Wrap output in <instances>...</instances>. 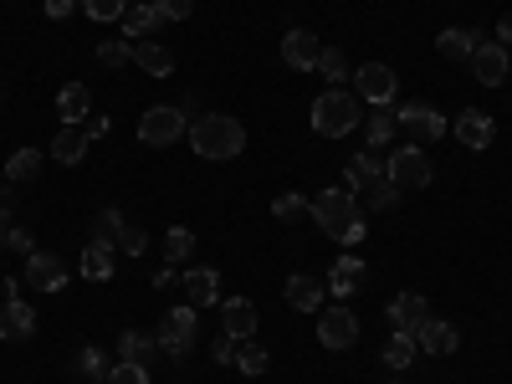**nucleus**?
Here are the masks:
<instances>
[{"label": "nucleus", "mask_w": 512, "mask_h": 384, "mask_svg": "<svg viewBox=\"0 0 512 384\" xmlns=\"http://www.w3.org/2000/svg\"><path fill=\"white\" fill-rule=\"evenodd\" d=\"M364 256H338L333 262V272H328V292L338 297V303H344V297H354L359 287H364Z\"/></svg>", "instance_id": "412c9836"}, {"label": "nucleus", "mask_w": 512, "mask_h": 384, "mask_svg": "<svg viewBox=\"0 0 512 384\" xmlns=\"http://www.w3.org/2000/svg\"><path fill=\"white\" fill-rule=\"evenodd\" d=\"M31 333H36V313L21 297H6V303H0V338H6V344H26Z\"/></svg>", "instance_id": "6ab92c4d"}, {"label": "nucleus", "mask_w": 512, "mask_h": 384, "mask_svg": "<svg viewBox=\"0 0 512 384\" xmlns=\"http://www.w3.org/2000/svg\"><path fill=\"white\" fill-rule=\"evenodd\" d=\"M400 134V118H395V103L390 108H374V113H364V139H369V149H384Z\"/></svg>", "instance_id": "bb28decb"}, {"label": "nucleus", "mask_w": 512, "mask_h": 384, "mask_svg": "<svg viewBox=\"0 0 512 384\" xmlns=\"http://www.w3.org/2000/svg\"><path fill=\"white\" fill-rule=\"evenodd\" d=\"M164 26V16H159V6L154 0H144V6H134V11H123V31H128V41H144V31H159Z\"/></svg>", "instance_id": "7c9ffc66"}, {"label": "nucleus", "mask_w": 512, "mask_h": 384, "mask_svg": "<svg viewBox=\"0 0 512 384\" xmlns=\"http://www.w3.org/2000/svg\"><path fill=\"white\" fill-rule=\"evenodd\" d=\"M395 205H400V190H395L390 180L369 190V210H395Z\"/></svg>", "instance_id": "79ce46f5"}, {"label": "nucleus", "mask_w": 512, "mask_h": 384, "mask_svg": "<svg viewBox=\"0 0 512 384\" xmlns=\"http://www.w3.org/2000/svg\"><path fill=\"white\" fill-rule=\"evenodd\" d=\"M41 164H47V154H41V149H16L11 159H6V169H0V175H6L11 185H31L36 175H41Z\"/></svg>", "instance_id": "a878e982"}, {"label": "nucleus", "mask_w": 512, "mask_h": 384, "mask_svg": "<svg viewBox=\"0 0 512 384\" xmlns=\"http://www.w3.org/2000/svg\"><path fill=\"white\" fill-rule=\"evenodd\" d=\"M72 11H82V0H47V16L52 21H67Z\"/></svg>", "instance_id": "a18cd8bd"}, {"label": "nucleus", "mask_w": 512, "mask_h": 384, "mask_svg": "<svg viewBox=\"0 0 512 384\" xmlns=\"http://www.w3.org/2000/svg\"><path fill=\"white\" fill-rule=\"evenodd\" d=\"M231 364H236L241 374H251V379H256V374H267V369H272V354H267L262 344H251V338H246V344L236 349V359H231Z\"/></svg>", "instance_id": "72a5a7b5"}, {"label": "nucleus", "mask_w": 512, "mask_h": 384, "mask_svg": "<svg viewBox=\"0 0 512 384\" xmlns=\"http://www.w3.org/2000/svg\"><path fill=\"white\" fill-rule=\"evenodd\" d=\"M108 384H149V369L134 364V359H118V364L108 369Z\"/></svg>", "instance_id": "58836bf2"}, {"label": "nucleus", "mask_w": 512, "mask_h": 384, "mask_svg": "<svg viewBox=\"0 0 512 384\" xmlns=\"http://www.w3.org/2000/svg\"><path fill=\"white\" fill-rule=\"evenodd\" d=\"M318 57H323V41H318L313 31L292 26V31L282 36V62H287L292 72H318Z\"/></svg>", "instance_id": "9d476101"}, {"label": "nucleus", "mask_w": 512, "mask_h": 384, "mask_svg": "<svg viewBox=\"0 0 512 384\" xmlns=\"http://www.w3.org/2000/svg\"><path fill=\"white\" fill-rule=\"evenodd\" d=\"M303 210H308V200L297 195V190H287V195H277V200H272V216H277V221H297Z\"/></svg>", "instance_id": "ea45409f"}, {"label": "nucleus", "mask_w": 512, "mask_h": 384, "mask_svg": "<svg viewBox=\"0 0 512 384\" xmlns=\"http://www.w3.org/2000/svg\"><path fill=\"white\" fill-rule=\"evenodd\" d=\"M210 359H216V364H231V359H236V338H231V333H221L216 344H210Z\"/></svg>", "instance_id": "c03bdc74"}, {"label": "nucleus", "mask_w": 512, "mask_h": 384, "mask_svg": "<svg viewBox=\"0 0 512 384\" xmlns=\"http://www.w3.org/2000/svg\"><path fill=\"white\" fill-rule=\"evenodd\" d=\"M154 6H159L164 21H185V16L195 11V0H154Z\"/></svg>", "instance_id": "37998d69"}, {"label": "nucleus", "mask_w": 512, "mask_h": 384, "mask_svg": "<svg viewBox=\"0 0 512 384\" xmlns=\"http://www.w3.org/2000/svg\"><path fill=\"white\" fill-rule=\"evenodd\" d=\"M395 118H400V134H410V144H420V149H431L451 134V123L431 103H395Z\"/></svg>", "instance_id": "423d86ee"}, {"label": "nucleus", "mask_w": 512, "mask_h": 384, "mask_svg": "<svg viewBox=\"0 0 512 384\" xmlns=\"http://www.w3.org/2000/svg\"><path fill=\"white\" fill-rule=\"evenodd\" d=\"M308 210H313L318 231H323V236H333V241L344 236V231H349L359 216H364V210H359V200H354V190H344V185H328V190H318Z\"/></svg>", "instance_id": "7ed1b4c3"}, {"label": "nucleus", "mask_w": 512, "mask_h": 384, "mask_svg": "<svg viewBox=\"0 0 512 384\" xmlns=\"http://www.w3.org/2000/svg\"><path fill=\"white\" fill-rule=\"evenodd\" d=\"M354 93H359V103H369V108H390L395 93H400V77H395V67H384V62H364V67L354 72Z\"/></svg>", "instance_id": "6e6552de"}, {"label": "nucleus", "mask_w": 512, "mask_h": 384, "mask_svg": "<svg viewBox=\"0 0 512 384\" xmlns=\"http://www.w3.org/2000/svg\"><path fill=\"white\" fill-rule=\"evenodd\" d=\"M190 149L200 154V159H236L241 149H246V128H241V118H231V113H200L195 123H190Z\"/></svg>", "instance_id": "f257e3e1"}, {"label": "nucleus", "mask_w": 512, "mask_h": 384, "mask_svg": "<svg viewBox=\"0 0 512 384\" xmlns=\"http://www.w3.org/2000/svg\"><path fill=\"white\" fill-rule=\"evenodd\" d=\"M113 262H118L113 246H93L88 241V251H82V277H88V282H108L113 277Z\"/></svg>", "instance_id": "c85d7f7f"}, {"label": "nucleus", "mask_w": 512, "mask_h": 384, "mask_svg": "<svg viewBox=\"0 0 512 384\" xmlns=\"http://www.w3.org/2000/svg\"><path fill=\"white\" fill-rule=\"evenodd\" d=\"M451 134L466 144V149H492V139H497V123H492V113H482V108H461V118L451 123Z\"/></svg>", "instance_id": "f8f14e48"}, {"label": "nucleus", "mask_w": 512, "mask_h": 384, "mask_svg": "<svg viewBox=\"0 0 512 384\" xmlns=\"http://www.w3.org/2000/svg\"><path fill=\"white\" fill-rule=\"evenodd\" d=\"M323 292H328V282L323 277H308V272H292L287 287H282L287 308H297V313H318L323 308Z\"/></svg>", "instance_id": "f3484780"}, {"label": "nucleus", "mask_w": 512, "mask_h": 384, "mask_svg": "<svg viewBox=\"0 0 512 384\" xmlns=\"http://www.w3.org/2000/svg\"><path fill=\"white\" fill-rule=\"evenodd\" d=\"M88 149H93V134H88L82 123H62V134L52 139V159H57V164H67V169L88 159Z\"/></svg>", "instance_id": "aec40b11"}, {"label": "nucleus", "mask_w": 512, "mask_h": 384, "mask_svg": "<svg viewBox=\"0 0 512 384\" xmlns=\"http://www.w3.org/2000/svg\"><path fill=\"white\" fill-rule=\"evenodd\" d=\"M256 323H262V313H256L251 297H221V333L246 344V338H256Z\"/></svg>", "instance_id": "9b49d317"}, {"label": "nucleus", "mask_w": 512, "mask_h": 384, "mask_svg": "<svg viewBox=\"0 0 512 384\" xmlns=\"http://www.w3.org/2000/svg\"><path fill=\"white\" fill-rule=\"evenodd\" d=\"M185 134H190V123H185V113L175 103H154L139 118V144H149V149H169V144H180Z\"/></svg>", "instance_id": "0eeeda50"}, {"label": "nucleus", "mask_w": 512, "mask_h": 384, "mask_svg": "<svg viewBox=\"0 0 512 384\" xmlns=\"http://www.w3.org/2000/svg\"><path fill=\"white\" fill-rule=\"evenodd\" d=\"M338 241H344V246H359V241H369V216H359L344 236H338Z\"/></svg>", "instance_id": "49530a36"}, {"label": "nucleus", "mask_w": 512, "mask_h": 384, "mask_svg": "<svg viewBox=\"0 0 512 384\" xmlns=\"http://www.w3.org/2000/svg\"><path fill=\"white\" fill-rule=\"evenodd\" d=\"M318 72L328 77V88H344V77H354V72H349V57L338 52V47H323V57H318Z\"/></svg>", "instance_id": "f704fd0d"}, {"label": "nucleus", "mask_w": 512, "mask_h": 384, "mask_svg": "<svg viewBox=\"0 0 512 384\" xmlns=\"http://www.w3.org/2000/svg\"><path fill=\"white\" fill-rule=\"evenodd\" d=\"M180 287H185V303L190 308H216L221 303V272L216 267H190L180 277Z\"/></svg>", "instance_id": "4468645a"}, {"label": "nucleus", "mask_w": 512, "mask_h": 384, "mask_svg": "<svg viewBox=\"0 0 512 384\" xmlns=\"http://www.w3.org/2000/svg\"><path fill=\"white\" fill-rule=\"evenodd\" d=\"M200 308H169L164 318H159V328H154V344H159V354L164 359H185L195 344H200V318H195Z\"/></svg>", "instance_id": "20e7f679"}, {"label": "nucleus", "mask_w": 512, "mask_h": 384, "mask_svg": "<svg viewBox=\"0 0 512 384\" xmlns=\"http://www.w3.org/2000/svg\"><path fill=\"white\" fill-rule=\"evenodd\" d=\"M482 47V31H472V26H446L441 36H436V52L446 57V62H466Z\"/></svg>", "instance_id": "5701e85b"}, {"label": "nucleus", "mask_w": 512, "mask_h": 384, "mask_svg": "<svg viewBox=\"0 0 512 384\" xmlns=\"http://www.w3.org/2000/svg\"><path fill=\"white\" fill-rule=\"evenodd\" d=\"M11 251H26V256L36 251V241H31V231H26V226H11Z\"/></svg>", "instance_id": "de8ad7c7"}, {"label": "nucleus", "mask_w": 512, "mask_h": 384, "mask_svg": "<svg viewBox=\"0 0 512 384\" xmlns=\"http://www.w3.org/2000/svg\"><path fill=\"white\" fill-rule=\"evenodd\" d=\"M415 344H420V354L446 359V354H456V349H461V333H456L446 318H425V323L415 328Z\"/></svg>", "instance_id": "dca6fc26"}, {"label": "nucleus", "mask_w": 512, "mask_h": 384, "mask_svg": "<svg viewBox=\"0 0 512 384\" xmlns=\"http://www.w3.org/2000/svg\"><path fill=\"white\" fill-rule=\"evenodd\" d=\"M26 282L36 292H62L67 287V267L57 262V256H47V251H31L26 256Z\"/></svg>", "instance_id": "a211bd4d"}, {"label": "nucleus", "mask_w": 512, "mask_h": 384, "mask_svg": "<svg viewBox=\"0 0 512 384\" xmlns=\"http://www.w3.org/2000/svg\"><path fill=\"white\" fill-rule=\"evenodd\" d=\"M190 251H195V231H190V226H169V231H164V256H169V267H175V262H190Z\"/></svg>", "instance_id": "473e14b6"}, {"label": "nucleus", "mask_w": 512, "mask_h": 384, "mask_svg": "<svg viewBox=\"0 0 512 384\" xmlns=\"http://www.w3.org/2000/svg\"><path fill=\"white\" fill-rule=\"evenodd\" d=\"M415 359H420V344H415V338H410V333H390V344H384V364L400 374V369H410Z\"/></svg>", "instance_id": "2f4dec72"}, {"label": "nucleus", "mask_w": 512, "mask_h": 384, "mask_svg": "<svg viewBox=\"0 0 512 384\" xmlns=\"http://www.w3.org/2000/svg\"><path fill=\"white\" fill-rule=\"evenodd\" d=\"M169 282H180V277H175V267H164V272H154V287H159V292H164Z\"/></svg>", "instance_id": "8fccbe9b"}, {"label": "nucleus", "mask_w": 512, "mask_h": 384, "mask_svg": "<svg viewBox=\"0 0 512 384\" xmlns=\"http://www.w3.org/2000/svg\"><path fill=\"white\" fill-rule=\"evenodd\" d=\"M384 180H390L400 195L425 190V185H431V159H425L420 144H405V149H395V154H384Z\"/></svg>", "instance_id": "39448f33"}, {"label": "nucleus", "mask_w": 512, "mask_h": 384, "mask_svg": "<svg viewBox=\"0 0 512 384\" xmlns=\"http://www.w3.org/2000/svg\"><path fill=\"white\" fill-rule=\"evenodd\" d=\"M82 11H88V21H123L128 0H82Z\"/></svg>", "instance_id": "e433bc0d"}, {"label": "nucleus", "mask_w": 512, "mask_h": 384, "mask_svg": "<svg viewBox=\"0 0 512 384\" xmlns=\"http://www.w3.org/2000/svg\"><path fill=\"white\" fill-rule=\"evenodd\" d=\"M472 62V72H477V82L482 88H502L507 82V72H512V62H507V47H497V41H482V47L466 57Z\"/></svg>", "instance_id": "ddd939ff"}, {"label": "nucleus", "mask_w": 512, "mask_h": 384, "mask_svg": "<svg viewBox=\"0 0 512 384\" xmlns=\"http://www.w3.org/2000/svg\"><path fill=\"white\" fill-rule=\"evenodd\" d=\"M57 113L62 123H82L93 113V93H88V82H67V88L57 93Z\"/></svg>", "instance_id": "393cba45"}, {"label": "nucleus", "mask_w": 512, "mask_h": 384, "mask_svg": "<svg viewBox=\"0 0 512 384\" xmlns=\"http://www.w3.org/2000/svg\"><path fill=\"white\" fill-rule=\"evenodd\" d=\"M359 123H364V103H359V93H349V88H328V93L313 98V134H318V139H344V134H354Z\"/></svg>", "instance_id": "f03ea898"}, {"label": "nucleus", "mask_w": 512, "mask_h": 384, "mask_svg": "<svg viewBox=\"0 0 512 384\" xmlns=\"http://www.w3.org/2000/svg\"><path fill=\"white\" fill-rule=\"evenodd\" d=\"M72 369H77L82 379H93V384H98V379H108V369H113V364H108V354H103V349H82Z\"/></svg>", "instance_id": "c9c22d12"}, {"label": "nucleus", "mask_w": 512, "mask_h": 384, "mask_svg": "<svg viewBox=\"0 0 512 384\" xmlns=\"http://www.w3.org/2000/svg\"><path fill=\"white\" fill-rule=\"evenodd\" d=\"M374 185H384V159H379V149H364V154H354L349 169H344V190L369 195Z\"/></svg>", "instance_id": "2eb2a0df"}, {"label": "nucleus", "mask_w": 512, "mask_h": 384, "mask_svg": "<svg viewBox=\"0 0 512 384\" xmlns=\"http://www.w3.org/2000/svg\"><path fill=\"white\" fill-rule=\"evenodd\" d=\"M98 62H103V67H128V62H134V41H103Z\"/></svg>", "instance_id": "4c0bfd02"}, {"label": "nucleus", "mask_w": 512, "mask_h": 384, "mask_svg": "<svg viewBox=\"0 0 512 384\" xmlns=\"http://www.w3.org/2000/svg\"><path fill=\"white\" fill-rule=\"evenodd\" d=\"M318 344H323V349H354V344H359V318H354L344 303L318 308Z\"/></svg>", "instance_id": "1a4fd4ad"}, {"label": "nucleus", "mask_w": 512, "mask_h": 384, "mask_svg": "<svg viewBox=\"0 0 512 384\" xmlns=\"http://www.w3.org/2000/svg\"><path fill=\"white\" fill-rule=\"evenodd\" d=\"M431 318V303H425L420 292H400L395 303H390V323H395V333H410L415 338V328Z\"/></svg>", "instance_id": "4be33fe9"}, {"label": "nucleus", "mask_w": 512, "mask_h": 384, "mask_svg": "<svg viewBox=\"0 0 512 384\" xmlns=\"http://www.w3.org/2000/svg\"><path fill=\"white\" fill-rule=\"evenodd\" d=\"M154 354H159L154 333H139V328H123V333H118V359H134V364H144V359H154Z\"/></svg>", "instance_id": "cd10ccee"}, {"label": "nucleus", "mask_w": 512, "mask_h": 384, "mask_svg": "<svg viewBox=\"0 0 512 384\" xmlns=\"http://www.w3.org/2000/svg\"><path fill=\"white\" fill-rule=\"evenodd\" d=\"M497 47H512V11L497 21Z\"/></svg>", "instance_id": "09e8293b"}, {"label": "nucleus", "mask_w": 512, "mask_h": 384, "mask_svg": "<svg viewBox=\"0 0 512 384\" xmlns=\"http://www.w3.org/2000/svg\"><path fill=\"white\" fill-rule=\"evenodd\" d=\"M390 384H405V379H390Z\"/></svg>", "instance_id": "3c124183"}, {"label": "nucleus", "mask_w": 512, "mask_h": 384, "mask_svg": "<svg viewBox=\"0 0 512 384\" xmlns=\"http://www.w3.org/2000/svg\"><path fill=\"white\" fill-rule=\"evenodd\" d=\"M134 67L149 77H175V52L159 47V41H134Z\"/></svg>", "instance_id": "b1692460"}, {"label": "nucleus", "mask_w": 512, "mask_h": 384, "mask_svg": "<svg viewBox=\"0 0 512 384\" xmlns=\"http://www.w3.org/2000/svg\"><path fill=\"white\" fill-rule=\"evenodd\" d=\"M128 221H123V210L118 205H103L98 216H93V246H113L118 251V231H123Z\"/></svg>", "instance_id": "c756f323"}, {"label": "nucleus", "mask_w": 512, "mask_h": 384, "mask_svg": "<svg viewBox=\"0 0 512 384\" xmlns=\"http://www.w3.org/2000/svg\"><path fill=\"white\" fill-rule=\"evenodd\" d=\"M144 246H149V236H144L134 221H128V226L118 231V251H123V256H144Z\"/></svg>", "instance_id": "a19ab883"}]
</instances>
